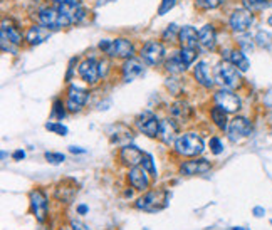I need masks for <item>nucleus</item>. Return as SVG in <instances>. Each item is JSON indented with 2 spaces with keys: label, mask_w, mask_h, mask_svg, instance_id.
Masks as SVG:
<instances>
[{
  "label": "nucleus",
  "mask_w": 272,
  "mask_h": 230,
  "mask_svg": "<svg viewBox=\"0 0 272 230\" xmlns=\"http://www.w3.org/2000/svg\"><path fill=\"white\" fill-rule=\"evenodd\" d=\"M168 198L170 193L166 190H151L146 192L143 197H140L136 200L134 207L138 210H145V212H160L168 205Z\"/></svg>",
  "instance_id": "1"
},
{
  "label": "nucleus",
  "mask_w": 272,
  "mask_h": 230,
  "mask_svg": "<svg viewBox=\"0 0 272 230\" xmlns=\"http://www.w3.org/2000/svg\"><path fill=\"white\" fill-rule=\"evenodd\" d=\"M99 49L106 52L109 57H116V59H131L134 56V45L128 39H104L99 42Z\"/></svg>",
  "instance_id": "2"
},
{
  "label": "nucleus",
  "mask_w": 272,
  "mask_h": 230,
  "mask_svg": "<svg viewBox=\"0 0 272 230\" xmlns=\"http://www.w3.org/2000/svg\"><path fill=\"white\" fill-rule=\"evenodd\" d=\"M215 81L225 89H237L242 84V76L232 62H222L215 67Z\"/></svg>",
  "instance_id": "3"
},
{
  "label": "nucleus",
  "mask_w": 272,
  "mask_h": 230,
  "mask_svg": "<svg viewBox=\"0 0 272 230\" xmlns=\"http://www.w3.org/2000/svg\"><path fill=\"white\" fill-rule=\"evenodd\" d=\"M205 150V143L197 133L180 134L175 141V151L183 156H198Z\"/></svg>",
  "instance_id": "4"
},
{
  "label": "nucleus",
  "mask_w": 272,
  "mask_h": 230,
  "mask_svg": "<svg viewBox=\"0 0 272 230\" xmlns=\"http://www.w3.org/2000/svg\"><path fill=\"white\" fill-rule=\"evenodd\" d=\"M136 126L143 134L150 138H156L160 134V126H161V121L158 119L155 113L151 111H143L136 118Z\"/></svg>",
  "instance_id": "5"
},
{
  "label": "nucleus",
  "mask_w": 272,
  "mask_h": 230,
  "mask_svg": "<svg viewBox=\"0 0 272 230\" xmlns=\"http://www.w3.org/2000/svg\"><path fill=\"white\" fill-rule=\"evenodd\" d=\"M250 133H252V123H250L247 118L237 116L229 123L227 134H229V140L234 141V143H239V141H242L244 138L250 136Z\"/></svg>",
  "instance_id": "6"
},
{
  "label": "nucleus",
  "mask_w": 272,
  "mask_h": 230,
  "mask_svg": "<svg viewBox=\"0 0 272 230\" xmlns=\"http://www.w3.org/2000/svg\"><path fill=\"white\" fill-rule=\"evenodd\" d=\"M252 24H254V12H250V10H247L245 7L234 10L232 15H230V19H229L230 29L237 34L247 32Z\"/></svg>",
  "instance_id": "7"
},
{
  "label": "nucleus",
  "mask_w": 272,
  "mask_h": 230,
  "mask_svg": "<svg viewBox=\"0 0 272 230\" xmlns=\"http://www.w3.org/2000/svg\"><path fill=\"white\" fill-rule=\"evenodd\" d=\"M141 59L150 66H158L165 59V47L160 40H148L141 47Z\"/></svg>",
  "instance_id": "8"
},
{
  "label": "nucleus",
  "mask_w": 272,
  "mask_h": 230,
  "mask_svg": "<svg viewBox=\"0 0 272 230\" xmlns=\"http://www.w3.org/2000/svg\"><path fill=\"white\" fill-rule=\"evenodd\" d=\"M213 101L218 108H222L223 111L227 113H237L240 108H242V101L235 93H232L230 89H220L215 93L213 96Z\"/></svg>",
  "instance_id": "9"
},
{
  "label": "nucleus",
  "mask_w": 272,
  "mask_h": 230,
  "mask_svg": "<svg viewBox=\"0 0 272 230\" xmlns=\"http://www.w3.org/2000/svg\"><path fill=\"white\" fill-rule=\"evenodd\" d=\"M87 98H89V93L86 89L71 84L69 89H67V109H69L71 113L79 111V109L87 103Z\"/></svg>",
  "instance_id": "10"
},
{
  "label": "nucleus",
  "mask_w": 272,
  "mask_h": 230,
  "mask_svg": "<svg viewBox=\"0 0 272 230\" xmlns=\"http://www.w3.org/2000/svg\"><path fill=\"white\" fill-rule=\"evenodd\" d=\"M212 168L210 161L207 160H188V161H183L180 165V173L185 175V176H195V175H203L207 173L208 170Z\"/></svg>",
  "instance_id": "11"
},
{
  "label": "nucleus",
  "mask_w": 272,
  "mask_h": 230,
  "mask_svg": "<svg viewBox=\"0 0 272 230\" xmlns=\"http://www.w3.org/2000/svg\"><path fill=\"white\" fill-rule=\"evenodd\" d=\"M145 158V153L141 151L138 146H134V145H126V146H123L121 151H119V160L123 161V165H126V166H140L141 165V161H143Z\"/></svg>",
  "instance_id": "12"
},
{
  "label": "nucleus",
  "mask_w": 272,
  "mask_h": 230,
  "mask_svg": "<svg viewBox=\"0 0 272 230\" xmlns=\"http://www.w3.org/2000/svg\"><path fill=\"white\" fill-rule=\"evenodd\" d=\"M30 207H32L35 218H37L39 222H44L47 215V208H49V202H47V197L44 195V192L34 190L30 193Z\"/></svg>",
  "instance_id": "13"
},
{
  "label": "nucleus",
  "mask_w": 272,
  "mask_h": 230,
  "mask_svg": "<svg viewBox=\"0 0 272 230\" xmlns=\"http://www.w3.org/2000/svg\"><path fill=\"white\" fill-rule=\"evenodd\" d=\"M77 71H79V76L82 77V81L87 82V84H96L98 79H99V66L98 62L89 57V59H84L77 67Z\"/></svg>",
  "instance_id": "14"
},
{
  "label": "nucleus",
  "mask_w": 272,
  "mask_h": 230,
  "mask_svg": "<svg viewBox=\"0 0 272 230\" xmlns=\"http://www.w3.org/2000/svg\"><path fill=\"white\" fill-rule=\"evenodd\" d=\"M37 17H39V22L46 25L47 29H51V30L61 29V14H59V10H57V7L40 9Z\"/></svg>",
  "instance_id": "15"
},
{
  "label": "nucleus",
  "mask_w": 272,
  "mask_h": 230,
  "mask_svg": "<svg viewBox=\"0 0 272 230\" xmlns=\"http://www.w3.org/2000/svg\"><path fill=\"white\" fill-rule=\"evenodd\" d=\"M121 72H123V81L131 82L145 72V64L140 59H136V57H131V59L124 61V64L121 67Z\"/></svg>",
  "instance_id": "16"
},
{
  "label": "nucleus",
  "mask_w": 272,
  "mask_h": 230,
  "mask_svg": "<svg viewBox=\"0 0 272 230\" xmlns=\"http://www.w3.org/2000/svg\"><path fill=\"white\" fill-rule=\"evenodd\" d=\"M129 183L134 188V190L145 192L146 188L150 187V178H148V171H146L143 166H133L128 173Z\"/></svg>",
  "instance_id": "17"
},
{
  "label": "nucleus",
  "mask_w": 272,
  "mask_h": 230,
  "mask_svg": "<svg viewBox=\"0 0 272 230\" xmlns=\"http://www.w3.org/2000/svg\"><path fill=\"white\" fill-rule=\"evenodd\" d=\"M176 134H178V124L175 123V119H163L160 126L158 138L163 141L165 145H171L176 141Z\"/></svg>",
  "instance_id": "18"
},
{
  "label": "nucleus",
  "mask_w": 272,
  "mask_h": 230,
  "mask_svg": "<svg viewBox=\"0 0 272 230\" xmlns=\"http://www.w3.org/2000/svg\"><path fill=\"white\" fill-rule=\"evenodd\" d=\"M51 32L52 30L47 29L42 24L32 25V27L27 30V34H25V40H27V44H30V45H39V44H42L44 40H47L51 37Z\"/></svg>",
  "instance_id": "19"
},
{
  "label": "nucleus",
  "mask_w": 272,
  "mask_h": 230,
  "mask_svg": "<svg viewBox=\"0 0 272 230\" xmlns=\"http://www.w3.org/2000/svg\"><path fill=\"white\" fill-rule=\"evenodd\" d=\"M198 44L208 51H213L217 45V30L213 25L207 24L198 30Z\"/></svg>",
  "instance_id": "20"
},
{
  "label": "nucleus",
  "mask_w": 272,
  "mask_h": 230,
  "mask_svg": "<svg viewBox=\"0 0 272 230\" xmlns=\"http://www.w3.org/2000/svg\"><path fill=\"white\" fill-rule=\"evenodd\" d=\"M193 76H195L197 82L203 87H212L213 86V77L210 74V67L205 61L197 62V66L193 67Z\"/></svg>",
  "instance_id": "21"
},
{
  "label": "nucleus",
  "mask_w": 272,
  "mask_h": 230,
  "mask_svg": "<svg viewBox=\"0 0 272 230\" xmlns=\"http://www.w3.org/2000/svg\"><path fill=\"white\" fill-rule=\"evenodd\" d=\"M178 40L182 49H197L198 45V32L192 25H185V27L180 29Z\"/></svg>",
  "instance_id": "22"
},
{
  "label": "nucleus",
  "mask_w": 272,
  "mask_h": 230,
  "mask_svg": "<svg viewBox=\"0 0 272 230\" xmlns=\"http://www.w3.org/2000/svg\"><path fill=\"white\" fill-rule=\"evenodd\" d=\"M225 59L229 62H232V64L237 67L240 72L249 71V67H250V62H249L247 56H245L244 51H237V49L229 51V54H225Z\"/></svg>",
  "instance_id": "23"
},
{
  "label": "nucleus",
  "mask_w": 272,
  "mask_h": 230,
  "mask_svg": "<svg viewBox=\"0 0 272 230\" xmlns=\"http://www.w3.org/2000/svg\"><path fill=\"white\" fill-rule=\"evenodd\" d=\"M170 113H171V116H173L175 119H180L182 123H187L188 119H190L192 116V108H190V104L185 103V101H176L173 106L170 108Z\"/></svg>",
  "instance_id": "24"
},
{
  "label": "nucleus",
  "mask_w": 272,
  "mask_h": 230,
  "mask_svg": "<svg viewBox=\"0 0 272 230\" xmlns=\"http://www.w3.org/2000/svg\"><path fill=\"white\" fill-rule=\"evenodd\" d=\"M0 39H5L9 40V42H12L14 45H20L22 44V32L14 27V25H7V22L2 24V35H0Z\"/></svg>",
  "instance_id": "25"
},
{
  "label": "nucleus",
  "mask_w": 272,
  "mask_h": 230,
  "mask_svg": "<svg viewBox=\"0 0 272 230\" xmlns=\"http://www.w3.org/2000/svg\"><path fill=\"white\" fill-rule=\"evenodd\" d=\"M187 67L188 66L185 64V62H183L180 52H175V54L165 62V69L168 71L170 74H182V72L187 71Z\"/></svg>",
  "instance_id": "26"
},
{
  "label": "nucleus",
  "mask_w": 272,
  "mask_h": 230,
  "mask_svg": "<svg viewBox=\"0 0 272 230\" xmlns=\"http://www.w3.org/2000/svg\"><path fill=\"white\" fill-rule=\"evenodd\" d=\"M210 116L213 119V123L217 124L220 129H227L229 128V119H227V111H223L222 108H212V111H210Z\"/></svg>",
  "instance_id": "27"
},
{
  "label": "nucleus",
  "mask_w": 272,
  "mask_h": 230,
  "mask_svg": "<svg viewBox=\"0 0 272 230\" xmlns=\"http://www.w3.org/2000/svg\"><path fill=\"white\" fill-rule=\"evenodd\" d=\"M244 7L250 12H262L272 5V0H242Z\"/></svg>",
  "instance_id": "28"
},
{
  "label": "nucleus",
  "mask_w": 272,
  "mask_h": 230,
  "mask_svg": "<svg viewBox=\"0 0 272 230\" xmlns=\"http://www.w3.org/2000/svg\"><path fill=\"white\" fill-rule=\"evenodd\" d=\"M254 40L259 47H264V49H270L272 47V34H269L267 30H259Z\"/></svg>",
  "instance_id": "29"
},
{
  "label": "nucleus",
  "mask_w": 272,
  "mask_h": 230,
  "mask_svg": "<svg viewBox=\"0 0 272 230\" xmlns=\"http://www.w3.org/2000/svg\"><path fill=\"white\" fill-rule=\"evenodd\" d=\"M225 0H195V5L202 10H212L217 9L218 5H222Z\"/></svg>",
  "instance_id": "30"
},
{
  "label": "nucleus",
  "mask_w": 272,
  "mask_h": 230,
  "mask_svg": "<svg viewBox=\"0 0 272 230\" xmlns=\"http://www.w3.org/2000/svg\"><path fill=\"white\" fill-rule=\"evenodd\" d=\"M180 56H182V59H183V62H185L187 66H192L193 62H195L197 57H198V51L197 49H182Z\"/></svg>",
  "instance_id": "31"
},
{
  "label": "nucleus",
  "mask_w": 272,
  "mask_h": 230,
  "mask_svg": "<svg viewBox=\"0 0 272 230\" xmlns=\"http://www.w3.org/2000/svg\"><path fill=\"white\" fill-rule=\"evenodd\" d=\"M178 34H180V29L176 27V24H170L166 30L163 32V40H170V42H175L178 40Z\"/></svg>",
  "instance_id": "32"
},
{
  "label": "nucleus",
  "mask_w": 272,
  "mask_h": 230,
  "mask_svg": "<svg viewBox=\"0 0 272 230\" xmlns=\"http://www.w3.org/2000/svg\"><path fill=\"white\" fill-rule=\"evenodd\" d=\"M52 116L57 119H62L66 116V109L61 99H54V104H52Z\"/></svg>",
  "instance_id": "33"
},
{
  "label": "nucleus",
  "mask_w": 272,
  "mask_h": 230,
  "mask_svg": "<svg viewBox=\"0 0 272 230\" xmlns=\"http://www.w3.org/2000/svg\"><path fill=\"white\" fill-rule=\"evenodd\" d=\"M46 129H49V131L56 133V134H61V136H66V134H67V128L62 123H52V121H49V123L46 124Z\"/></svg>",
  "instance_id": "34"
},
{
  "label": "nucleus",
  "mask_w": 272,
  "mask_h": 230,
  "mask_svg": "<svg viewBox=\"0 0 272 230\" xmlns=\"http://www.w3.org/2000/svg\"><path fill=\"white\" fill-rule=\"evenodd\" d=\"M46 160L49 161V163H52V165H59V163H62V161L66 160V156L62 153H52V151H47Z\"/></svg>",
  "instance_id": "35"
},
{
  "label": "nucleus",
  "mask_w": 272,
  "mask_h": 230,
  "mask_svg": "<svg viewBox=\"0 0 272 230\" xmlns=\"http://www.w3.org/2000/svg\"><path fill=\"white\" fill-rule=\"evenodd\" d=\"M141 165H143V168L146 171H150L151 175H156V168H155L153 156H151V155H145V158H143V161H141Z\"/></svg>",
  "instance_id": "36"
},
{
  "label": "nucleus",
  "mask_w": 272,
  "mask_h": 230,
  "mask_svg": "<svg viewBox=\"0 0 272 230\" xmlns=\"http://www.w3.org/2000/svg\"><path fill=\"white\" fill-rule=\"evenodd\" d=\"M176 5V0H161L160 9H158V15H165L166 12H170Z\"/></svg>",
  "instance_id": "37"
},
{
  "label": "nucleus",
  "mask_w": 272,
  "mask_h": 230,
  "mask_svg": "<svg viewBox=\"0 0 272 230\" xmlns=\"http://www.w3.org/2000/svg\"><path fill=\"white\" fill-rule=\"evenodd\" d=\"M239 45H240V51L249 52V51L254 49V40L250 37H245V35H242V37L239 39Z\"/></svg>",
  "instance_id": "38"
},
{
  "label": "nucleus",
  "mask_w": 272,
  "mask_h": 230,
  "mask_svg": "<svg viewBox=\"0 0 272 230\" xmlns=\"http://www.w3.org/2000/svg\"><path fill=\"white\" fill-rule=\"evenodd\" d=\"M210 150H212V153L213 155H220L222 151H223V145H222V141L218 140V138H210Z\"/></svg>",
  "instance_id": "39"
},
{
  "label": "nucleus",
  "mask_w": 272,
  "mask_h": 230,
  "mask_svg": "<svg viewBox=\"0 0 272 230\" xmlns=\"http://www.w3.org/2000/svg\"><path fill=\"white\" fill-rule=\"evenodd\" d=\"M98 66H99V77H106V74H108V67H109L108 61H99V62H98Z\"/></svg>",
  "instance_id": "40"
},
{
  "label": "nucleus",
  "mask_w": 272,
  "mask_h": 230,
  "mask_svg": "<svg viewBox=\"0 0 272 230\" xmlns=\"http://www.w3.org/2000/svg\"><path fill=\"white\" fill-rule=\"evenodd\" d=\"M71 227H72V230H91L89 227L86 225V223H82L81 220H72Z\"/></svg>",
  "instance_id": "41"
},
{
  "label": "nucleus",
  "mask_w": 272,
  "mask_h": 230,
  "mask_svg": "<svg viewBox=\"0 0 272 230\" xmlns=\"http://www.w3.org/2000/svg\"><path fill=\"white\" fill-rule=\"evenodd\" d=\"M12 156H14V160H17V161H19V160H22V158H24L25 153H24L22 150H17V151H14V155H12Z\"/></svg>",
  "instance_id": "42"
},
{
  "label": "nucleus",
  "mask_w": 272,
  "mask_h": 230,
  "mask_svg": "<svg viewBox=\"0 0 272 230\" xmlns=\"http://www.w3.org/2000/svg\"><path fill=\"white\" fill-rule=\"evenodd\" d=\"M264 213H265V210H264L262 207H255V208H254V215H255V217H262Z\"/></svg>",
  "instance_id": "43"
},
{
  "label": "nucleus",
  "mask_w": 272,
  "mask_h": 230,
  "mask_svg": "<svg viewBox=\"0 0 272 230\" xmlns=\"http://www.w3.org/2000/svg\"><path fill=\"white\" fill-rule=\"evenodd\" d=\"M264 103L267 104L269 108H272V91H269L267 94H265V99H264Z\"/></svg>",
  "instance_id": "44"
},
{
  "label": "nucleus",
  "mask_w": 272,
  "mask_h": 230,
  "mask_svg": "<svg viewBox=\"0 0 272 230\" xmlns=\"http://www.w3.org/2000/svg\"><path fill=\"white\" fill-rule=\"evenodd\" d=\"M56 4H81V0H52Z\"/></svg>",
  "instance_id": "45"
},
{
  "label": "nucleus",
  "mask_w": 272,
  "mask_h": 230,
  "mask_svg": "<svg viewBox=\"0 0 272 230\" xmlns=\"http://www.w3.org/2000/svg\"><path fill=\"white\" fill-rule=\"evenodd\" d=\"M71 153H86V150H81V148H76V146H71Z\"/></svg>",
  "instance_id": "46"
},
{
  "label": "nucleus",
  "mask_w": 272,
  "mask_h": 230,
  "mask_svg": "<svg viewBox=\"0 0 272 230\" xmlns=\"http://www.w3.org/2000/svg\"><path fill=\"white\" fill-rule=\"evenodd\" d=\"M77 212H79L81 215H84V213L87 212V207L86 205H79V207H77Z\"/></svg>",
  "instance_id": "47"
},
{
  "label": "nucleus",
  "mask_w": 272,
  "mask_h": 230,
  "mask_svg": "<svg viewBox=\"0 0 272 230\" xmlns=\"http://www.w3.org/2000/svg\"><path fill=\"white\" fill-rule=\"evenodd\" d=\"M232 230H249V228H244V227H234Z\"/></svg>",
  "instance_id": "48"
},
{
  "label": "nucleus",
  "mask_w": 272,
  "mask_h": 230,
  "mask_svg": "<svg viewBox=\"0 0 272 230\" xmlns=\"http://www.w3.org/2000/svg\"><path fill=\"white\" fill-rule=\"evenodd\" d=\"M267 22H269V25H270V27H272V14H270V17L267 19Z\"/></svg>",
  "instance_id": "49"
},
{
  "label": "nucleus",
  "mask_w": 272,
  "mask_h": 230,
  "mask_svg": "<svg viewBox=\"0 0 272 230\" xmlns=\"http://www.w3.org/2000/svg\"><path fill=\"white\" fill-rule=\"evenodd\" d=\"M61 230H62V228H61Z\"/></svg>",
  "instance_id": "50"
}]
</instances>
